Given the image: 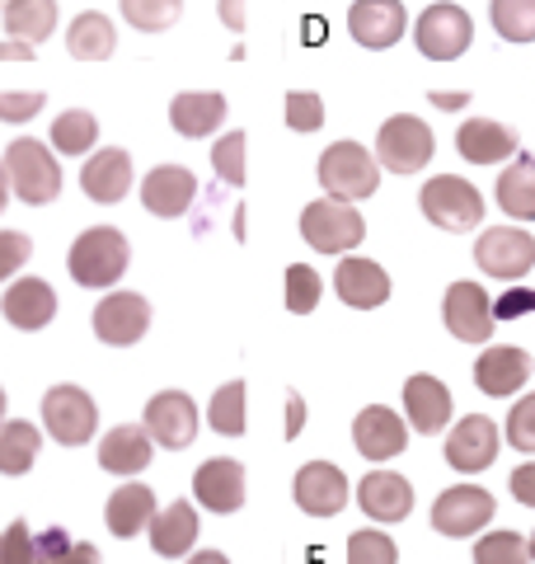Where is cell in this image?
I'll list each match as a JSON object with an SVG mask.
<instances>
[{"label": "cell", "mask_w": 535, "mask_h": 564, "mask_svg": "<svg viewBox=\"0 0 535 564\" xmlns=\"http://www.w3.org/2000/svg\"><path fill=\"white\" fill-rule=\"evenodd\" d=\"M132 263V245L118 226H89V231L70 245L66 254V273L76 278V288H95V292H109L113 282L128 273Z\"/></svg>", "instance_id": "cell-1"}, {"label": "cell", "mask_w": 535, "mask_h": 564, "mask_svg": "<svg viewBox=\"0 0 535 564\" xmlns=\"http://www.w3.org/2000/svg\"><path fill=\"white\" fill-rule=\"evenodd\" d=\"M6 180L14 188V198L29 203V207H43L62 193V165H57V151H47L39 137H20L6 147Z\"/></svg>", "instance_id": "cell-2"}, {"label": "cell", "mask_w": 535, "mask_h": 564, "mask_svg": "<svg viewBox=\"0 0 535 564\" xmlns=\"http://www.w3.org/2000/svg\"><path fill=\"white\" fill-rule=\"evenodd\" d=\"M319 188L338 203H362L381 188V161L357 141H334L319 155Z\"/></svg>", "instance_id": "cell-3"}, {"label": "cell", "mask_w": 535, "mask_h": 564, "mask_svg": "<svg viewBox=\"0 0 535 564\" xmlns=\"http://www.w3.org/2000/svg\"><path fill=\"white\" fill-rule=\"evenodd\" d=\"M418 207L423 217L441 226V231H474V226H484V193H479L470 180H460V174H437V180H427L423 193H418Z\"/></svg>", "instance_id": "cell-4"}, {"label": "cell", "mask_w": 535, "mask_h": 564, "mask_svg": "<svg viewBox=\"0 0 535 564\" xmlns=\"http://www.w3.org/2000/svg\"><path fill=\"white\" fill-rule=\"evenodd\" d=\"M301 236L315 254H348L367 240V221L352 203H338V198H319L301 212Z\"/></svg>", "instance_id": "cell-5"}, {"label": "cell", "mask_w": 535, "mask_h": 564, "mask_svg": "<svg viewBox=\"0 0 535 564\" xmlns=\"http://www.w3.org/2000/svg\"><path fill=\"white\" fill-rule=\"evenodd\" d=\"M437 155V137L418 113H395L376 132V161L390 174H418Z\"/></svg>", "instance_id": "cell-6"}, {"label": "cell", "mask_w": 535, "mask_h": 564, "mask_svg": "<svg viewBox=\"0 0 535 564\" xmlns=\"http://www.w3.org/2000/svg\"><path fill=\"white\" fill-rule=\"evenodd\" d=\"M470 39H474V20L470 10L451 6V0H437L418 14V29H414V43L427 62H456L470 52Z\"/></svg>", "instance_id": "cell-7"}, {"label": "cell", "mask_w": 535, "mask_h": 564, "mask_svg": "<svg viewBox=\"0 0 535 564\" xmlns=\"http://www.w3.org/2000/svg\"><path fill=\"white\" fill-rule=\"evenodd\" d=\"M43 429L52 433V443L85 447L99 429L95 395L80 391V386H52V391L43 395Z\"/></svg>", "instance_id": "cell-8"}, {"label": "cell", "mask_w": 535, "mask_h": 564, "mask_svg": "<svg viewBox=\"0 0 535 564\" xmlns=\"http://www.w3.org/2000/svg\"><path fill=\"white\" fill-rule=\"evenodd\" d=\"M474 263L489 278H503V282L526 278L535 269V236L522 231V226H489L474 240Z\"/></svg>", "instance_id": "cell-9"}, {"label": "cell", "mask_w": 535, "mask_h": 564, "mask_svg": "<svg viewBox=\"0 0 535 564\" xmlns=\"http://www.w3.org/2000/svg\"><path fill=\"white\" fill-rule=\"evenodd\" d=\"M489 522H493V494L479 485H456V489L437 494V503H433V527L451 541L479 536Z\"/></svg>", "instance_id": "cell-10"}, {"label": "cell", "mask_w": 535, "mask_h": 564, "mask_svg": "<svg viewBox=\"0 0 535 564\" xmlns=\"http://www.w3.org/2000/svg\"><path fill=\"white\" fill-rule=\"evenodd\" d=\"M198 423H203V410L193 404L188 391H160L146 400V433L155 437V447H165V452L193 447Z\"/></svg>", "instance_id": "cell-11"}, {"label": "cell", "mask_w": 535, "mask_h": 564, "mask_svg": "<svg viewBox=\"0 0 535 564\" xmlns=\"http://www.w3.org/2000/svg\"><path fill=\"white\" fill-rule=\"evenodd\" d=\"M292 499H296L301 513H310V518H338L352 499V485L334 462H310V466L296 470Z\"/></svg>", "instance_id": "cell-12"}, {"label": "cell", "mask_w": 535, "mask_h": 564, "mask_svg": "<svg viewBox=\"0 0 535 564\" xmlns=\"http://www.w3.org/2000/svg\"><path fill=\"white\" fill-rule=\"evenodd\" d=\"M441 325L451 329V339H466V344H484L493 334V302L479 282H451L441 296Z\"/></svg>", "instance_id": "cell-13"}, {"label": "cell", "mask_w": 535, "mask_h": 564, "mask_svg": "<svg viewBox=\"0 0 535 564\" xmlns=\"http://www.w3.org/2000/svg\"><path fill=\"white\" fill-rule=\"evenodd\" d=\"M151 329V302L141 292H109L95 306V334L109 348H132Z\"/></svg>", "instance_id": "cell-14"}, {"label": "cell", "mask_w": 535, "mask_h": 564, "mask_svg": "<svg viewBox=\"0 0 535 564\" xmlns=\"http://www.w3.org/2000/svg\"><path fill=\"white\" fill-rule=\"evenodd\" d=\"M498 447H503V433L493 429V419L489 414H466L451 433H446L441 452H446V462H451L460 475H479V470L493 466Z\"/></svg>", "instance_id": "cell-15"}, {"label": "cell", "mask_w": 535, "mask_h": 564, "mask_svg": "<svg viewBox=\"0 0 535 564\" xmlns=\"http://www.w3.org/2000/svg\"><path fill=\"white\" fill-rule=\"evenodd\" d=\"M348 33L362 47L385 52L408 33V10L400 6V0H357V6L348 10Z\"/></svg>", "instance_id": "cell-16"}, {"label": "cell", "mask_w": 535, "mask_h": 564, "mask_svg": "<svg viewBox=\"0 0 535 564\" xmlns=\"http://www.w3.org/2000/svg\"><path fill=\"white\" fill-rule=\"evenodd\" d=\"M352 447L367 456V462H395V456L408 447V423L385 410V404H367L352 423Z\"/></svg>", "instance_id": "cell-17"}, {"label": "cell", "mask_w": 535, "mask_h": 564, "mask_svg": "<svg viewBox=\"0 0 535 564\" xmlns=\"http://www.w3.org/2000/svg\"><path fill=\"white\" fill-rule=\"evenodd\" d=\"M198 203V180H193V170L184 165H155L146 180H141V207L151 212V217H184V212Z\"/></svg>", "instance_id": "cell-18"}, {"label": "cell", "mask_w": 535, "mask_h": 564, "mask_svg": "<svg viewBox=\"0 0 535 564\" xmlns=\"http://www.w3.org/2000/svg\"><path fill=\"white\" fill-rule=\"evenodd\" d=\"M193 499H198L207 513H240L244 508V466L230 462V456H217V462L198 466V475H193Z\"/></svg>", "instance_id": "cell-19"}, {"label": "cell", "mask_w": 535, "mask_h": 564, "mask_svg": "<svg viewBox=\"0 0 535 564\" xmlns=\"http://www.w3.org/2000/svg\"><path fill=\"white\" fill-rule=\"evenodd\" d=\"M531 381V352L526 348H512V344H498V348H484L474 362V386L493 400L503 395H516L522 386Z\"/></svg>", "instance_id": "cell-20"}, {"label": "cell", "mask_w": 535, "mask_h": 564, "mask_svg": "<svg viewBox=\"0 0 535 564\" xmlns=\"http://www.w3.org/2000/svg\"><path fill=\"white\" fill-rule=\"evenodd\" d=\"M0 315L24 334L47 329L52 315H57V292H52V282H43V278H14L6 288V302H0Z\"/></svg>", "instance_id": "cell-21"}, {"label": "cell", "mask_w": 535, "mask_h": 564, "mask_svg": "<svg viewBox=\"0 0 535 564\" xmlns=\"http://www.w3.org/2000/svg\"><path fill=\"white\" fill-rule=\"evenodd\" d=\"M334 288H338V302L352 311H376L390 302V273L376 259H343L334 269Z\"/></svg>", "instance_id": "cell-22"}, {"label": "cell", "mask_w": 535, "mask_h": 564, "mask_svg": "<svg viewBox=\"0 0 535 564\" xmlns=\"http://www.w3.org/2000/svg\"><path fill=\"white\" fill-rule=\"evenodd\" d=\"M357 503H362V513L371 522H404L408 513H414V489H408L404 475L395 470H371L362 485H357Z\"/></svg>", "instance_id": "cell-23"}, {"label": "cell", "mask_w": 535, "mask_h": 564, "mask_svg": "<svg viewBox=\"0 0 535 564\" xmlns=\"http://www.w3.org/2000/svg\"><path fill=\"white\" fill-rule=\"evenodd\" d=\"M80 188L89 193V203H103L113 207L132 193V155L122 147H109V151H95L80 170Z\"/></svg>", "instance_id": "cell-24"}, {"label": "cell", "mask_w": 535, "mask_h": 564, "mask_svg": "<svg viewBox=\"0 0 535 564\" xmlns=\"http://www.w3.org/2000/svg\"><path fill=\"white\" fill-rule=\"evenodd\" d=\"M456 151L466 155L470 165H503L522 147H516V128H507V122L466 118L460 122V132H456Z\"/></svg>", "instance_id": "cell-25"}, {"label": "cell", "mask_w": 535, "mask_h": 564, "mask_svg": "<svg viewBox=\"0 0 535 564\" xmlns=\"http://www.w3.org/2000/svg\"><path fill=\"white\" fill-rule=\"evenodd\" d=\"M404 414H408V429H414L418 437H433L451 423V391L427 372L408 377L404 381Z\"/></svg>", "instance_id": "cell-26"}, {"label": "cell", "mask_w": 535, "mask_h": 564, "mask_svg": "<svg viewBox=\"0 0 535 564\" xmlns=\"http://www.w3.org/2000/svg\"><path fill=\"white\" fill-rule=\"evenodd\" d=\"M198 508H193L188 499H174L170 508H160L155 522H151V551L160 560H188L193 545H198Z\"/></svg>", "instance_id": "cell-27"}, {"label": "cell", "mask_w": 535, "mask_h": 564, "mask_svg": "<svg viewBox=\"0 0 535 564\" xmlns=\"http://www.w3.org/2000/svg\"><path fill=\"white\" fill-rule=\"evenodd\" d=\"M151 456H155V437L146 433V423H118L99 443V466L109 475H141L151 466Z\"/></svg>", "instance_id": "cell-28"}, {"label": "cell", "mask_w": 535, "mask_h": 564, "mask_svg": "<svg viewBox=\"0 0 535 564\" xmlns=\"http://www.w3.org/2000/svg\"><path fill=\"white\" fill-rule=\"evenodd\" d=\"M170 122H174V132L188 137V141H203L211 132H221V122H226V95H217V90H184V95H174Z\"/></svg>", "instance_id": "cell-29"}, {"label": "cell", "mask_w": 535, "mask_h": 564, "mask_svg": "<svg viewBox=\"0 0 535 564\" xmlns=\"http://www.w3.org/2000/svg\"><path fill=\"white\" fill-rule=\"evenodd\" d=\"M103 522L118 541H132L141 527L155 522V489L151 485H122L113 489V499L103 503Z\"/></svg>", "instance_id": "cell-30"}, {"label": "cell", "mask_w": 535, "mask_h": 564, "mask_svg": "<svg viewBox=\"0 0 535 564\" xmlns=\"http://www.w3.org/2000/svg\"><path fill=\"white\" fill-rule=\"evenodd\" d=\"M498 207L512 221H535V155L516 151L512 165L498 174Z\"/></svg>", "instance_id": "cell-31"}, {"label": "cell", "mask_w": 535, "mask_h": 564, "mask_svg": "<svg viewBox=\"0 0 535 564\" xmlns=\"http://www.w3.org/2000/svg\"><path fill=\"white\" fill-rule=\"evenodd\" d=\"M66 47L76 62H109L113 47H118V33H113V20L99 10H85L70 20L66 29Z\"/></svg>", "instance_id": "cell-32"}, {"label": "cell", "mask_w": 535, "mask_h": 564, "mask_svg": "<svg viewBox=\"0 0 535 564\" xmlns=\"http://www.w3.org/2000/svg\"><path fill=\"white\" fill-rule=\"evenodd\" d=\"M0 14H6L10 39H24L33 47L52 39V29H57V0H10Z\"/></svg>", "instance_id": "cell-33"}, {"label": "cell", "mask_w": 535, "mask_h": 564, "mask_svg": "<svg viewBox=\"0 0 535 564\" xmlns=\"http://www.w3.org/2000/svg\"><path fill=\"white\" fill-rule=\"evenodd\" d=\"M43 452V433L24 419L0 423V475H29Z\"/></svg>", "instance_id": "cell-34"}, {"label": "cell", "mask_w": 535, "mask_h": 564, "mask_svg": "<svg viewBox=\"0 0 535 564\" xmlns=\"http://www.w3.org/2000/svg\"><path fill=\"white\" fill-rule=\"evenodd\" d=\"M95 141H99V118L89 109H66L52 122V151L62 155H85L95 151Z\"/></svg>", "instance_id": "cell-35"}, {"label": "cell", "mask_w": 535, "mask_h": 564, "mask_svg": "<svg viewBox=\"0 0 535 564\" xmlns=\"http://www.w3.org/2000/svg\"><path fill=\"white\" fill-rule=\"evenodd\" d=\"M489 20L503 43H535V0H489Z\"/></svg>", "instance_id": "cell-36"}, {"label": "cell", "mask_w": 535, "mask_h": 564, "mask_svg": "<svg viewBox=\"0 0 535 564\" xmlns=\"http://www.w3.org/2000/svg\"><path fill=\"white\" fill-rule=\"evenodd\" d=\"M244 381H226L217 395H211V404H207V423L217 429L221 437H244V429H249V419H244Z\"/></svg>", "instance_id": "cell-37"}, {"label": "cell", "mask_w": 535, "mask_h": 564, "mask_svg": "<svg viewBox=\"0 0 535 564\" xmlns=\"http://www.w3.org/2000/svg\"><path fill=\"white\" fill-rule=\"evenodd\" d=\"M39 555H43V564H103L99 545L76 541L66 527H47L39 536Z\"/></svg>", "instance_id": "cell-38"}, {"label": "cell", "mask_w": 535, "mask_h": 564, "mask_svg": "<svg viewBox=\"0 0 535 564\" xmlns=\"http://www.w3.org/2000/svg\"><path fill=\"white\" fill-rule=\"evenodd\" d=\"M184 14V0H122V20L137 33H165L178 24Z\"/></svg>", "instance_id": "cell-39"}, {"label": "cell", "mask_w": 535, "mask_h": 564, "mask_svg": "<svg viewBox=\"0 0 535 564\" xmlns=\"http://www.w3.org/2000/svg\"><path fill=\"white\" fill-rule=\"evenodd\" d=\"M474 564H531V541L516 532H489L474 541Z\"/></svg>", "instance_id": "cell-40"}, {"label": "cell", "mask_w": 535, "mask_h": 564, "mask_svg": "<svg viewBox=\"0 0 535 564\" xmlns=\"http://www.w3.org/2000/svg\"><path fill=\"white\" fill-rule=\"evenodd\" d=\"M348 564H400V545L376 527H362L348 536Z\"/></svg>", "instance_id": "cell-41"}, {"label": "cell", "mask_w": 535, "mask_h": 564, "mask_svg": "<svg viewBox=\"0 0 535 564\" xmlns=\"http://www.w3.org/2000/svg\"><path fill=\"white\" fill-rule=\"evenodd\" d=\"M244 147H249V137L240 128L226 132L217 147H211V170H217V180L230 188H244Z\"/></svg>", "instance_id": "cell-42"}, {"label": "cell", "mask_w": 535, "mask_h": 564, "mask_svg": "<svg viewBox=\"0 0 535 564\" xmlns=\"http://www.w3.org/2000/svg\"><path fill=\"white\" fill-rule=\"evenodd\" d=\"M319 296H325V282L310 263H292L287 269V311L292 315H310L319 306Z\"/></svg>", "instance_id": "cell-43"}, {"label": "cell", "mask_w": 535, "mask_h": 564, "mask_svg": "<svg viewBox=\"0 0 535 564\" xmlns=\"http://www.w3.org/2000/svg\"><path fill=\"white\" fill-rule=\"evenodd\" d=\"M287 128L292 132H319L325 128V99L315 90H292L287 95Z\"/></svg>", "instance_id": "cell-44"}, {"label": "cell", "mask_w": 535, "mask_h": 564, "mask_svg": "<svg viewBox=\"0 0 535 564\" xmlns=\"http://www.w3.org/2000/svg\"><path fill=\"white\" fill-rule=\"evenodd\" d=\"M507 443L516 447V452H535V391L531 395H522L507 410Z\"/></svg>", "instance_id": "cell-45"}, {"label": "cell", "mask_w": 535, "mask_h": 564, "mask_svg": "<svg viewBox=\"0 0 535 564\" xmlns=\"http://www.w3.org/2000/svg\"><path fill=\"white\" fill-rule=\"evenodd\" d=\"M6 564H43L39 536H33V527L24 518L6 527Z\"/></svg>", "instance_id": "cell-46"}, {"label": "cell", "mask_w": 535, "mask_h": 564, "mask_svg": "<svg viewBox=\"0 0 535 564\" xmlns=\"http://www.w3.org/2000/svg\"><path fill=\"white\" fill-rule=\"evenodd\" d=\"M33 259V240L24 231H0V282L14 278Z\"/></svg>", "instance_id": "cell-47"}, {"label": "cell", "mask_w": 535, "mask_h": 564, "mask_svg": "<svg viewBox=\"0 0 535 564\" xmlns=\"http://www.w3.org/2000/svg\"><path fill=\"white\" fill-rule=\"evenodd\" d=\"M33 113H43V90H0V122H29Z\"/></svg>", "instance_id": "cell-48"}, {"label": "cell", "mask_w": 535, "mask_h": 564, "mask_svg": "<svg viewBox=\"0 0 535 564\" xmlns=\"http://www.w3.org/2000/svg\"><path fill=\"white\" fill-rule=\"evenodd\" d=\"M526 311H535V292L512 288L503 302H493V321H516V315H526Z\"/></svg>", "instance_id": "cell-49"}, {"label": "cell", "mask_w": 535, "mask_h": 564, "mask_svg": "<svg viewBox=\"0 0 535 564\" xmlns=\"http://www.w3.org/2000/svg\"><path fill=\"white\" fill-rule=\"evenodd\" d=\"M507 489H512V499L516 503H526V508H535V462H522L512 470V480H507Z\"/></svg>", "instance_id": "cell-50"}, {"label": "cell", "mask_w": 535, "mask_h": 564, "mask_svg": "<svg viewBox=\"0 0 535 564\" xmlns=\"http://www.w3.org/2000/svg\"><path fill=\"white\" fill-rule=\"evenodd\" d=\"M39 57V47L24 43V39H6L0 43V62H33Z\"/></svg>", "instance_id": "cell-51"}, {"label": "cell", "mask_w": 535, "mask_h": 564, "mask_svg": "<svg viewBox=\"0 0 535 564\" xmlns=\"http://www.w3.org/2000/svg\"><path fill=\"white\" fill-rule=\"evenodd\" d=\"M221 24L226 29H236V33H244V0H221Z\"/></svg>", "instance_id": "cell-52"}, {"label": "cell", "mask_w": 535, "mask_h": 564, "mask_svg": "<svg viewBox=\"0 0 535 564\" xmlns=\"http://www.w3.org/2000/svg\"><path fill=\"white\" fill-rule=\"evenodd\" d=\"M301 423H306V400H301L296 391H287V437L301 433Z\"/></svg>", "instance_id": "cell-53"}, {"label": "cell", "mask_w": 535, "mask_h": 564, "mask_svg": "<svg viewBox=\"0 0 535 564\" xmlns=\"http://www.w3.org/2000/svg\"><path fill=\"white\" fill-rule=\"evenodd\" d=\"M427 99H433L437 109H451V113H456V109H466V104H470V95H466V90H456V95H451V90H433Z\"/></svg>", "instance_id": "cell-54"}, {"label": "cell", "mask_w": 535, "mask_h": 564, "mask_svg": "<svg viewBox=\"0 0 535 564\" xmlns=\"http://www.w3.org/2000/svg\"><path fill=\"white\" fill-rule=\"evenodd\" d=\"M188 564H230V560H226L221 551H193V555H188Z\"/></svg>", "instance_id": "cell-55"}, {"label": "cell", "mask_w": 535, "mask_h": 564, "mask_svg": "<svg viewBox=\"0 0 535 564\" xmlns=\"http://www.w3.org/2000/svg\"><path fill=\"white\" fill-rule=\"evenodd\" d=\"M10 193H14V188H10V180H6V170H0V217H6V203H10Z\"/></svg>", "instance_id": "cell-56"}, {"label": "cell", "mask_w": 535, "mask_h": 564, "mask_svg": "<svg viewBox=\"0 0 535 564\" xmlns=\"http://www.w3.org/2000/svg\"><path fill=\"white\" fill-rule=\"evenodd\" d=\"M0 423H6V386H0Z\"/></svg>", "instance_id": "cell-57"}, {"label": "cell", "mask_w": 535, "mask_h": 564, "mask_svg": "<svg viewBox=\"0 0 535 564\" xmlns=\"http://www.w3.org/2000/svg\"><path fill=\"white\" fill-rule=\"evenodd\" d=\"M0 564H6V532H0Z\"/></svg>", "instance_id": "cell-58"}, {"label": "cell", "mask_w": 535, "mask_h": 564, "mask_svg": "<svg viewBox=\"0 0 535 564\" xmlns=\"http://www.w3.org/2000/svg\"><path fill=\"white\" fill-rule=\"evenodd\" d=\"M531 564H535V536H531Z\"/></svg>", "instance_id": "cell-59"}, {"label": "cell", "mask_w": 535, "mask_h": 564, "mask_svg": "<svg viewBox=\"0 0 535 564\" xmlns=\"http://www.w3.org/2000/svg\"><path fill=\"white\" fill-rule=\"evenodd\" d=\"M6 6H10V0H0V10H6Z\"/></svg>", "instance_id": "cell-60"}]
</instances>
